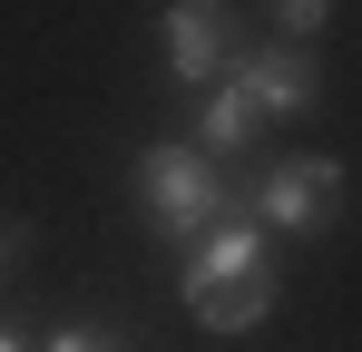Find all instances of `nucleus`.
<instances>
[{
    "mask_svg": "<svg viewBox=\"0 0 362 352\" xmlns=\"http://www.w3.org/2000/svg\"><path fill=\"white\" fill-rule=\"evenodd\" d=\"M137 196H147V225H157V235H186V245H196V235L226 216V186H216V167H206L196 147H177V137L137 157Z\"/></svg>",
    "mask_w": 362,
    "mask_h": 352,
    "instance_id": "obj_1",
    "label": "nucleus"
},
{
    "mask_svg": "<svg viewBox=\"0 0 362 352\" xmlns=\"http://www.w3.org/2000/svg\"><path fill=\"white\" fill-rule=\"evenodd\" d=\"M343 206V167L333 157H284V167L255 186V225L264 235H323Z\"/></svg>",
    "mask_w": 362,
    "mask_h": 352,
    "instance_id": "obj_2",
    "label": "nucleus"
},
{
    "mask_svg": "<svg viewBox=\"0 0 362 352\" xmlns=\"http://www.w3.org/2000/svg\"><path fill=\"white\" fill-rule=\"evenodd\" d=\"M226 88H235L255 117H303L323 78H313V59H303V49L274 40V49H235V59H226Z\"/></svg>",
    "mask_w": 362,
    "mask_h": 352,
    "instance_id": "obj_3",
    "label": "nucleus"
},
{
    "mask_svg": "<svg viewBox=\"0 0 362 352\" xmlns=\"http://www.w3.org/2000/svg\"><path fill=\"white\" fill-rule=\"evenodd\" d=\"M226 59H235V20H226V0H167V69H177L186 88L226 78Z\"/></svg>",
    "mask_w": 362,
    "mask_h": 352,
    "instance_id": "obj_4",
    "label": "nucleus"
},
{
    "mask_svg": "<svg viewBox=\"0 0 362 352\" xmlns=\"http://www.w3.org/2000/svg\"><path fill=\"white\" fill-rule=\"evenodd\" d=\"M245 274H264V225H206V235H196V254H186V293L245 284Z\"/></svg>",
    "mask_w": 362,
    "mask_h": 352,
    "instance_id": "obj_5",
    "label": "nucleus"
},
{
    "mask_svg": "<svg viewBox=\"0 0 362 352\" xmlns=\"http://www.w3.org/2000/svg\"><path fill=\"white\" fill-rule=\"evenodd\" d=\"M196 303V323L206 333H255L264 313H274V274H245V284H206V293H186Z\"/></svg>",
    "mask_w": 362,
    "mask_h": 352,
    "instance_id": "obj_6",
    "label": "nucleus"
},
{
    "mask_svg": "<svg viewBox=\"0 0 362 352\" xmlns=\"http://www.w3.org/2000/svg\"><path fill=\"white\" fill-rule=\"evenodd\" d=\"M245 127H255V108H245V98L226 88V78H216V98L196 108V137H206L196 157H216V147H245Z\"/></svg>",
    "mask_w": 362,
    "mask_h": 352,
    "instance_id": "obj_7",
    "label": "nucleus"
},
{
    "mask_svg": "<svg viewBox=\"0 0 362 352\" xmlns=\"http://www.w3.org/2000/svg\"><path fill=\"white\" fill-rule=\"evenodd\" d=\"M274 20H284L294 40H313V30H323V0H274Z\"/></svg>",
    "mask_w": 362,
    "mask_h": 352,
    "instance_id": "obj_8",
    "label": "nucleus"
},
{
    "mask_svg": "<svg viewBox=\"0 0 362 352\" xmlns=\"http://www.w3.org/2000/svg\"><path fill=\"white\" fill-rule=\"evenodd\" d=\"M40 352H118V343H108V333H88V323H69V333H49Z\"/></svg>",
    "mask_w": 362,
    "mask_h": 352,
    "instance_id": "obj_9",
    "label": "nucleus"
},
{
    "mask_svg": "<svg viewBox=\"0 0 362 352\" xmlns=\"http://www.w3.org/2000/svg\"><path fill=\"white\" fill-rule=\"evenodd\" d=\"M0 352H40V343H20V333H0Z\"/></svg>",
    "mask_w": 362,
    "mask_h": 352,
    "instance_id": "obj_10",
    "label": "nucleus"
},
{
    "mask_svg": "<svg viewBox=\"0 0 362 352\" xmlns=\"http://www.w3.org/2000/svg\"><path fill=\"white\" fill-rule=\"evenodd\" d=\"M0 254H10V235H0Z\"/></svg>",
    "mask_w": 362,
    "mask_h": 352,
    "instance_id": "obj_11",
    "label": "nucleus"
}]
</instances>
